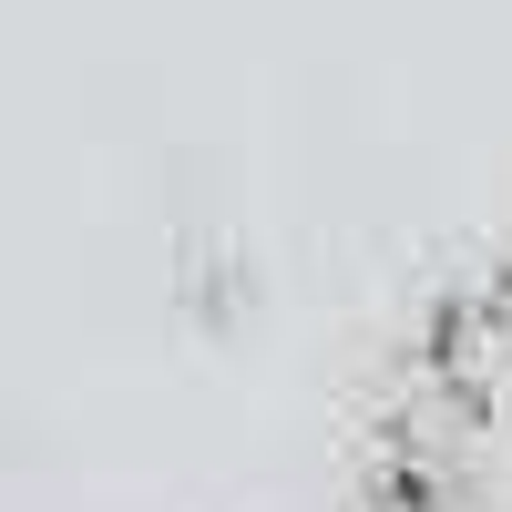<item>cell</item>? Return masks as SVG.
Instances as JSON below:
<instances>
[{
  "mask_svg": "<svg viewBox=\"0 0 512 512\" xmlns=\"http://www.w3.org/2000/svg\"><path fill=\"white\" fill-rule=\"evenodd\" d=\"M379 512H512V277L410 349L369 451Z\"/></svg>",
  "mask_w": 512,
  "mask_h": 512,
  "instance_id": "cell-1",
  "label": "cell"
}]
</instances>
